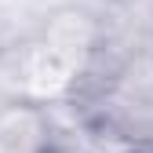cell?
Returning <instances> with one entry per match:
<instances>
[{
    "label": "cell",
    "mask_w": 153,
    "mask_h": 153,
    "mask_svg": "<svg viewBox=\"0 0 153 153\" xmlns=\"http://www.w3.org/2000/svg\"><path fill=\"white\" fill-rule=\"evenodd\" d=\"M0 153H62L59 128L36 99L0 102Z\"/></svg>",
    "instance_id": "6da1fadb"
}]
</instances>
